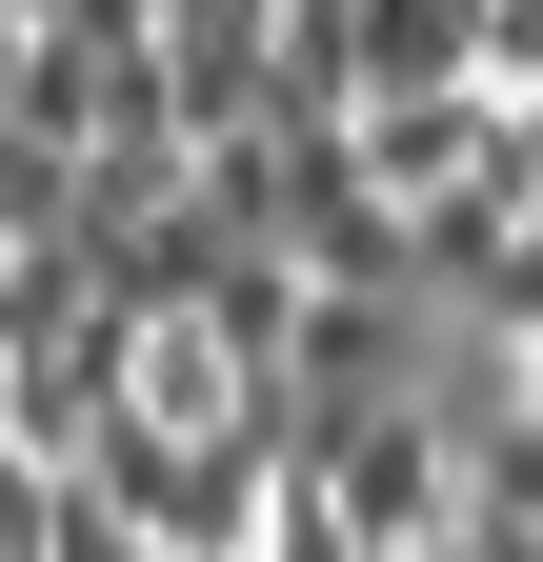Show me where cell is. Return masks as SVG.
<instances>
[{
	"label": "cell",
	"mask_w": 543,
	"mask_h": 562,
	"mask_svg": "<svg viewBox=\"0 0 543 562\" xmlns=\"http://www.w3.org/2000/svg\"><path fill=\"white\" fill-rule=\"evenodd\" d=\"M262 241H282L322 302H402V281H423V222L383 201L363 121H282V201H262Z\"/></svg>",
	"instance_id": "1"
},
{
	"label": "cell",
	"mask_w": 543,
	"mask_h": 562,
	"mask_svg": "<svg viewBox=\"0 0 543 562\" xmlns=\"http://www.w3.org/2000/svg\"><path fill=\"white\" fill-rule=\"evenodd\" d=\"M21 21H81V0H21Z\"/></svg>",
	"instance_id": "5"
},
{
	"label": "cell",
	"mask_w": 543,
	"mask_h": 562,
	"mask_svg": "<svg viewBox=\"0 0 543 562\" xmlns=\"http://www.w3.org/2000/svg\"><path fill=\"white\" fill-rule=\"evenodd\" d=\"M41 562H181V542H162V522H121L101 482H60V522H41Z\"/></svg>",
	"instance_id": "3"
},
{
	"label": "cell",
	"mask_w": 543,
	"mask_h": 562,
	"mask_svg": "<svg viewBox=\"0 0 543 562\" xmlns=\"http://www.w3.org/2000/svg\"><path fill=\"white\" fill-rule=\"evenodd\" d=\"M41 41H60V21H21V0H0V121H21V81H41Z\"/></svg>",
	"instance_id": "4"
},
{
	"label": "cell",
	"mask_w": 543,
	"mask_h": 562,
	"mask_svg": "<svg viewBox=\"0 0 543 562\" xmlns=\"http://www.w3.org/2000/svg\"><path fill=\"white\" fill-rule=\"evenodd\" d=\"M242 562H383V542L343 522V482H322V442H302L282 482H262V542H242Z\"/></svg>",
	"instance_id": "2"
}]
</instances>
